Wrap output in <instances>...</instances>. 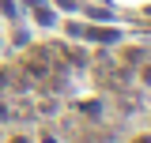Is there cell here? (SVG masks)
Returning <instances> with one entry per match:
<instances>
[{
  "mask_svg": "<svg viewBox=\"0 0 151 143\" xmlns=\"http://www.w3.org/2000/svg\"><path fill=\"white\" fill-rule=\"evenodd\" d=\"M15 143H23V139H15Z\"/></svg>",
  "mask_w": 151,
  "mask_h": 143,
  "instance_id": "2",
  "label": "cell"
},
{
  "mask_svg": "<svg viewBox=\"0 0 151 143\" xmlns=\"http://www.w3.org/2000/svg\"><path fill=\"white\" fill-rule=\"evenodd\" d=\"M140 143H151V136H144V139H140Z\"/></svg>",
  "mask_w": 151,
  "mask_h": 143,
  "instance_id": "1",
  "label": "cell"
}]
</instances>
